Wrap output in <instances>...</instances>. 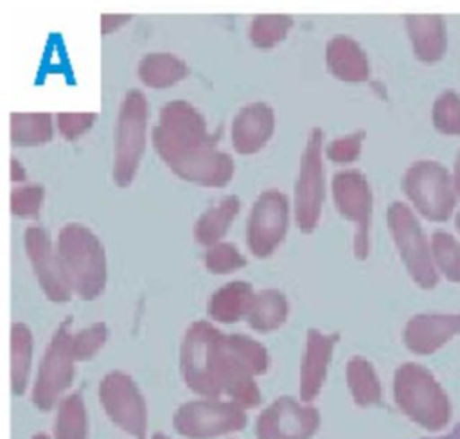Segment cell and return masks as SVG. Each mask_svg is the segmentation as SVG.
I'll list each match as a JSON object with an SVG mask.
<instances>
[{
    "instance_id": "9c48e42d",
    "label": "cell",
    "mask_w": 460,
    "mask_h": 439,
    "mask_svg": "<svg viewBox=\"0 0 460 439\" xmlns=\"http://www.w3.org/2000/svg\"><path fill=\"white\" fill-rule=\"evenodd\" d=\"M70 320L68 317L58 324L38 365L31 399L36 408L45 412L56 405L74 381L75 358L70 345Z\"/></svg>"
},
{
    "instance_id": "d590c367",
    "label": "cell",
    "mask_w": 460,
    "mask_h": 439,
    "mask_svg": "<svg viewBox=\"0 0 460 439\" xmlns=\"http://www.w3.org/2000/svg\"><path fill=\"white\" fill-rule=\"evenodd\" d=\"M97 119L95 112H59L56 115V126L63 139L74 140L86 133Z\"/></svg>"
},
{
    "instance_id": "cb8c5ba5",
    "label": "cell",
    "mask_w": 460,
    "mask_h": 439,
    "mask_svg": "<svg viewBox=\"0 0 460 439\" xmlns=\"http://www.w3.org/2000/svg\"><path fill=\"white\" fill-rule=\"evenodd\" d=\"M289 315V302L286 295L277 288H264L255 293L252 308L246 315V322L253 331L270 333L279 329Z\"/></svg>"
},
{
    "instance_id": "ba28073f",
    "label": "cell",
    "mask_w": 460,
    "mask_h": 439,
    "mask_svg": "<svg viewBox=\"0 0 460 439\" xmlns=\"http://www.w3.org/2000/svg\"><path fill=\"white\" fill-rule=\"evenodd\" d=\"M323 200V131L320 128H311L300 153L298 175L293 189V218L302 232H313L318 227Z\"/></svg>"
},
{
    "instance_id": "1f68e13d",
    "label": "cell",
    "mask_w": 460,
    "mask_h": 439,
    "mask_svg": "<svg viewBox=\"0 0 460 439\" xmlns=\"http://www.w3.org/2000/svg\"><path fill=\"white\" fill-rule=\"evenodd\" d=\"M205 268L214 275H226L241 270L246 264V257L241 250L228 241H219L212 246H207L203 255Z\"/></svg>"
},
{
    "instance_id": "b9f144b4",
    "label": "cell",
    "mask_w": 460,
    "mask_h": 439,
    "mask_svg": "<svg viewBox=\"0 0 460 439\" xmlns=\"http://www.w3.org/2000/svg\"><path fill=\"white\" fill-rule=\"evenodd\" d=\"M32 439H49V435L47 434H36V435H32Z\"/></svg>"
},
{
    "instance_id": "7c38bea8",
    "label": "cell",
    "mask_w": 460,
    "mask_h": 439,
    "mask_svg": "<svg viewBox=\"0 0 460 439\" xmlns=\"http://www.w3.org/2000/svg\"><path fill=\"white\" fill-rule=\"evenodd\" d=\"M293 203L280 189H264L253 202L246 221V245L255 257L271 255L289 228Z\"/></svg>"
},
{
    "instance_id": "4fadbf2b",
    "label": "cell",
    "mask_w": 460,
    "mask_h": 439,
    "mask_svg": "<svg viewBox=\"0 0 460 439\" xmlns=\"http://www.w3.org/2000/svg\"><path fill=\"white\" fill-rule=\"evenodd\" d=\"M99 401L110 421L135 439L146 437L147 410L135 380L122 371H110L99 383Z\"/></svg>"
},
{
    "instance_id": "d4e9b609",
    "label": "cell",
    "mask_w": 460,
    "mask_h": 439,
    "mask_svg": "<svg viewBox=\"0 0 460 439\" xmlns=\"http://www.w3.org/2000/svg\"><path fill=\"white\" fill-rule=\"evenodd\" d=\"M11 144L31 148L47 144L54 135V119L47 112H14L9 115Z\"/></svg>"
},
{
    "instance_id": "83f0119b",
    "label": "cell",
    "mask_w": 460,
    "mask_h": 439,
    "mask_svg": "<svg viewBox=\"0 0 460 439\" xmlns=\"http://www.w3.org/2000/svg\"><path fill=\"white\" fill-rule=\"evenodd\" d=\"M88 414L79 392H70L59 399L54 421V439H86Z\"/></svg>"
},
{
    "instance_id": "44dd1931",
    "label": "cell",
    "mask_w": 460,
    "mask_h": 439,
    "mask_svg": "<svg viewBox=\"0 0 460 439\" xmlns=\"http://www.w3.org/2000/svg\"><path fill=\"white\" fill-rule=\"evenodd\" d=\"M253 286L246 281H232L217 288L207 304V313L214 322L234 324L246 318L255 299Z\"/></svg>"
},
{
    "instance_id": "ac0fdd59",
    "label": "cell",
    "mask_w": 460,
    "mask_h": 439,
    "mask_svg": "<svg viewBox=\"0 0 460 439\" xmlns=\"http://www.w3.org/2000/svg\"><path fill=\"white\" fill-rule=\"evenodd\" d=\"M460 335V313H417L404 329L402 342L415 354H433Z\"/></svg>"
},
{
    "instance_id": "7a4b0ae2",
    "label": "cell",
    "mask_w": 460,
    "mask_h": 439,
    "mask_svg": "<svg viewBox=\"0 0 460 439\" xmlns=\"http://www.w3.org/2000/svg\"><path fill=\"white\" fill-rule=\"evenodd\" d=\"M151 142L162 162L189 184L219 189L234 176V158L217 148V137L189 101L174 99L160 108Z\"/></svg>"
},
{
    "instance_id": "8992f818",
    "label": "cell",
    "mask_w": 460,
    "mask_h": 439,
    "mask_svg": "<svg viewBox=\"0 0 460 439\" xmlns=\"http://www.w3.org/2000/svg\"><path fill=\"white\" fill-rule=\"evenodd\" d=\"M401 187L413 211L429 221H446L456 207V191L447 167L437 160L411 162L401 180Z\"/></svg>"
},
{
    "instance_id": "f546056e",
    "label": "cell",
    "mask_w": 460,
    "mask_h": 439,
    "mask_svg": "<svg viewBox=\"0 0 460 439\" xmlns=\"http://www.w3.org/2000/svg\"><path fill=\"white\" fill-rule=\"evenodd\" d=\"M431 254L437 272H440L447 281L460 282V243L458 239L446 232L435 230L431 234Z\"/></svg>"
},
{
    "instance_id": "603a6c76",
    "label": "cell",
    "mask_w": 460,
    "mask_h": 439,
    "mask_svg": "<svg viewBox=\"0 0 460 439\" xmlns=\"http://www.w3.org/2000/svg\"><path fill=\"white\" fill-rule=\"evenodd\" d=\"M241 202L235 194L223 196L217 203L210 205L194 223L192 234L199 245L212 246L219 243L230 230L235 216L239 214Z\"/></svg>"
},
{
    "instance_id": "3957f363",
    "label": "cell",
    "mask_w": 460,
    "mask_h": 439,
    "mask_svg": "<svg viewBox=\"0 0 460 439\" xmlns=\"http://www.w3.org/2000/svg\"><path fill=\"white\" fill-rule=\"evenodd\" d=\"M56 252L72 293L83 300L97 299L108 277L101 239L83 223L70 221L58 232Z\"/></svg>"
},
{
    "instance_id": "6da1fadb",
    "label": "cell",
    "mask_w": 460,
    "mask_h": 439,
    "mask_svg": "<svg viewBox=\"0 0 460 439\" xmlns=\"http://www.w3.org/2000/svg\"><path fill=\"white\" fill-rule=\"evenodd\" d=\"M266 347L246 335H225L207 320L189 326L180 345L183 383L205 398L228 396L230 401L252 408L261 401L255 376L268 371Z\"/></svg>"
},
{
    "instance_id": "f1b7e54d",
    "label": "cell",
    "mask_w": 460,
    "mask_h": 439,
    "mask_svg": "<svg viewBox=\"0 0 460 439\" xmlns=\"http://www.w3.org/2000/svg\"><path fill=\"white\" fill-rule=\"evenodd\" d=\"M293 27V16L289 14H257L252 18L248 38L257 49L277 47Z\"/></svg>"
},
{
    "instance_id": "d6a6232c",
    "label": "cell",
    "mask_w": 460,
    "mask_h": 439,
    "mask_svg": "<svg viewBox=\"0 0 460 439\" xmlns=\"http://www.w3.org/2000/svg\"><path fill=\"white\" fill-rule=\"evenodd\" d=\"M108 340V327L104 322H93L92 326L72 333L70 345L75 362L93 358Z\"/></svg>"
},
{
    "instance_id": "7402d4cb",
    "label": "cell",
    "mask_w": 460,
    "mask_h": 439,
    "mask_svg": "<svg viewBox=\"0 0 460 439\" xmlns=\"http://www.w3.org/2000/svg\"><path fill=\"white\" fill-rule=\"evenodd\" d=\"M137 74L138 79L149 88H169L178 85L189 74V67L172 52L155 50L140 58Z\"/></svg>"
},
{
    "instance_id": "8fae6325",
    "label": "cell",
    "mask_w": 460,
    "mask_h": 439,
    "mask_svg": "<svg viewBox=\"0 0 460 439\" xmlns=\"http://www.w3.org/2000/svg\"><path fill=\"white\" fill-rule=\"evenodd\" d=\"M244 407L217 398H201L178 407L172 417L174 430L187 439H212L239 432L246 426Z\"/></svg>"
},
{
    "instance_id": "4316f807",
    "label": "cell",
    "mask_w": 460,
    "mask_h": 439,
    "mask_svg": "<svg viewBox=\"0 0 460 439\" xmlns=\"http://www.w3.org/2000/svg\"><path fill=\"white\" fill-rule=\"evenodd\" d=\"M32 362V333L23 322L11 326V390L22 396L27 389V380Z\"/></svg>"
},
{
    "instance_id": "5bb4252c",
    "label": "cell",
    "mask_w": 460,
    "mask_h": 439,
    "mask_svg": "<svg viewBox=\"0 0 460 439\" xmlns=\"http://www.w3.org/2000/svg\"><path fill=\"white\" fill-rule=\"evenodd\" d=\"M318 428V408L289 396L277 398L255 421L257 439H311Z\"/></svg>"
},
{
    "instance_id": "e0dca14e",
    "label": "cell",
    "mask_w": 460,
    "mask_h": 439,
    "mask_svg": "<svg viewBox=\"0 0 460 439\" xmlns=\"http://www.w3.org/2000/svg\"><path fill=\"white\" fill-rule=\"evenodd\" d=\"M275 110L264 101H252L237 110L230 124V140L239 155L259 153L273 137Z\"/></svg>"
},
{
    "instance_id": "9a60e30c",
    "label": "cell",
    "mask_w": 460,
    "mask_h": 439,
    "mask_svg": "<svg viewBox=\"0 0 460 439\" xmlns=\"http://www.w3.org/2000/svg\"><path fill=\"white\" fill-rule=\"evenodd\" d=\"M23 246L45 297L52 302L70 300L72 290L65 279L56 245L49 232L40 225L27 227L23 232Z\"/></svg>"
},
{
    "instance_id": "f35d334b",
    "label": "cell",
    "mask_w": 460,
    "mask_h": 439,
    "mask_svg": "<svg viewBox=\"0 0 460 439\" xmlns=\"http://www.w3.org/2000/svg\"><path fill=\"white\" fill-rule=\"evenodd\" d=\"M451 176H453V185H455V191H456V196L460 198V149L455 157V162H453V171H451Z\"/></svg>"
},
{
    "instance_id": "ffe728a7",
    "label": "cell",
    "mask_w": 460,
    "mask_h": 439,
    "mask_svg": "<svg viewBox=\"0 0 460 439\" xmlns=\"http://www.w3.org/2000/svg\"><path fill=\"white\" fill-rule=\"evenodd\" d=\"M327 70L340 81L361 83L370 76V65L363 47L347 34L332 36L325 45Z\"/></svg>"
},
{
    "instance_id": "52a82bcc",
    "label": "cell",
    "mask_w": 460,
    "mask_h": 439,
    "mask_svg": "<svg viewBox=\"0 0 460 439\" xmlns=\"http://www.w3.org/2000/svg\"><path fill=\"white\" fill-rule=\"evenodd\" d=\"M386 223L394 245L413 282L431 290L438 282V272L433 263L431 243L428 241L415 211L404 202H392L386 209Z\"/></svg>"
},
{
    "instance_id": "836d02e7",
    "label": "cell",
    "mask_w": 460,
    "mask_h": 439,
    "mask_svg": "<svg viewBox=\"0 0 460 439\" xmlns=\"http://www.w3.org/2000/svg\"><path fill=\"white\" fill-rule=\"evenodd\" d=\"M45 198V189L38 184H25L11 191L9 207L16 218L36 220L40 216Z\"/></svg>"
},
{
    "instance_id": "ab89813d",
    "label": "cell",
    "mask_w": 460,
    "mask_h": 439,
    "mask_svg": "<svg viewBox=\"0 0 460 439\" xmlns=\"http://www.w3.org/2000/svg\"><path fill=\"white\" fill-rule=\"evenodd\" d=\"M433 439H460V423L455 425L453 430L447 432L446 435H442V437H433Z\"/></svg>"
},
{
    "instance_id": "4dcf8cb0",
    "label": "cell",
    "mask_w": 460,
    "mask_h": 439,
    "mask_svg": "<svg viewBox=\"0 0 460 439\" xmlns=\"http://www.w3.org/2000/svg\"><path fill=\"white\" fill-rule=\"evenodd\" d=\"M431 122L442 135H460V94L456 90L446 88L435 97Z\"/></svg>"
},
{
    "instance_id": "8d00e7d4",
    "label": "cell",
    "mask_w": 460,
    "mask_h": 439,
    "mask_svg": "<svg viewBox=\"0 0 460 439\" xmlns=\"http://www.w3.org/2000/svg\"><path fill=\"white\" fill-rule=\"evenodd\" d=\"M131 20V14H102L101 16V34L108 36L111 31L119 29Z\"/></svg>"
},
{
    "instance_id": "484cf974",
    "label": "cell",
    "mask_w": 460,
    "mask_h": 439,
    "mask_svg": "<svg viewBox=\"0 0 460 439\" xmlns=\"http://www.w3.org/2000/svg\"><path fill=\"white\" fill-rule=\"evenodd\" d=\"M345 380L358 407H372L381 401V381L367 358L352 356L345 367Z\"/></svg>"
},
{
    "instance_id": "7bdbcfd3",
    "label": "cell",
    "mask_w": 460,
    "mask_h": 439,
    "mask_svg": "<svg viewBox=\"0 0 460 439\" xmlns=\"http://www.w3.org/2000/svg\"><path fill=\"white\" fill-rule=\"evenodd\" d=\"M153 439H169V437H167L165 434H155V435H153Z\"/></svg>"
},
{
    "instance_id": "60d3db41",
    "label": "cell",
    "mask_w": 460,
    "mask_h": 439,
    "mask_svg": "<svg viewBox=\"0 0 460 439\" xmlns=\"http://www.w3.org/2000/svg\"><path fill=\"white\" fill-rule=\"evenodd\" d=\"M455 227H456V230H458V234H460V209H458L456 214H455Z\"/></svg>"
},
{
    "instance_id": "74e56055",
    "label": "cell",
    "mask_w": 460,
    "mask_h": 439,
    "mask_svg": "<svg viewBox=\"0 0 460 439\" xmlns=\"http://www.w3.org/2000/svg\"><path fill=\"white\" fill-rule=\"evenodd\" d=\"M27 180V171L23 164L18 158H11V182L13 184H23Z\"/></svg>"
},
{
    "instance_id": "e575fe53",
    "label": "cell",
    "mask_w": 460,
    "mask_h": 439,
    "mask_svg": "<svg viewBox=\"0 0 460 439\" xmlns=\"http://www.w3.org/2000/svg\"><path fill=\"white\" fill-rule=\"evenodd\" d=\"M365 131H352L341 135L327 144L323 155L334 164H352L361 155Z\"/></svg>"
},
{
    "instance_id": "5b68a950",
    "label": "cell",
    "mask_w": 460,
    "mask_h": 439,
    "mask_svg": "<svg viewBox=\"0 0 460 439\" xmlns=\"http://www.w3.org/2000/svg\"><path fill=\"white\" fill-rule=\"evenodd\" d=\"M149 104L138 88H129L117 112L113 137V166L111 178L119 187H129L138 171L146 151Z\"/></svg>"
},
{
    "instance_id": "d6986e66",
    "label": "cell",
    "mask_w": 460,
    "mask_h": 439,
    "mask_svg": "<svg viewBox=\"0 0 460 439\" xmlns=\"http://www.w3.org/2000/svg\"><path fill=\"white\" fill-rule=\"evenodd\" d=\"M406 34L413 56L422 63H437L447 50V25L440 14H408L404 16Z\"/></svg>"
},
{
    "instance_id": "2e32d148",
    "label": "cell",
    "mask_w": 460,
    "mask_h": 439,
    "mask_svg": "<svg viewBox=\"0 0 460 439\" xmlns=\"http://www.w3.org/2000/svg\"><path fill=\"white\" fill-rule=\"evenodd\" d=\"M338 333H323L316 327H309L305 335V347L300 362L298 374V394L300 401L311 403L318 398L325 380L329 363L332 358Z\"/></svg>"
},
{
    "instance_id": "277c9868",
    "label": "cell",
    "mask_w": 460,
    "mask_h": 439,
    "mask_svg": "<svg viewBox=\"0 0 460 439\" xmlns=\"http://www.w3.org/2000/svg\"><path fill=\"white\" fill-rule=\"evenodd\" d=\"M394 399L406 417L426 430H440L449 423V398L431 371L420 363L404 362L395 369Z\"/></svg>"
},
{
    "instance_id": "30bf717a",
    "label": "cell",
    "mask_w": 460,
    "mask_h": 439,
    "mask_svg": "<svg viewBox=\"0 0 460 439\" xmlns=\"http://www.w3.org/2000/svg\"><path fill=\"white\" fill-rule=\"evenodd\" d=\"M331 193L336 211L354 225L352 252L363 261L370 252V223L374 194L368 178L359 169H341L331 180Z\"/></svg>"
}]
</instances>
